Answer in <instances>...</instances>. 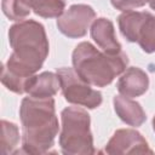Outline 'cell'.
<instances>
[{
    "mask_svg": "<svg viewBox=\"0 0 155 155\" xmlns=\"http://www.w3.org/2000/svg\"><path fill=\"white\" fill-rule=\"evenodd\" d=\"M113 103L116 115L125 124L133 127H139L145 122L147 115L144 109L138 102L133 101L132 98L117 94L114 97Z\"/></svg>",
    "mask_w": 155,
    "mask_h": 155,
    "instance_id": "obj_10",
    "label": "cell"
},
{
    "mask_svg": "<svg viewBox=\"0 0 155 155\" xmlns=\"http://www.w3.org/2000/svg\"><path fill=\"white\" fill-rule=\"evenodd\" d=\"M62 128L59 133L61 151L65 155L94 154L91 119L88 113L80 107H68L61 113Z\"/></svg>",
    "mask_w": 155,
    "mask_h": 155,
    "instance_id": "obj_4",
    "label": "cell"
},
{
    "mask_svg": "<svg viewBox=\"0 0 155 155\" xmlns=\"http://www.w3.org/2000/svg\"><path fill=\"white\" fill-rule=\"evenodd\" d=\"M153 130H154V132H155V116L153 117Z\"/></svg>",
    "mask_w": 155,
    "mask_h": 155,
    "instance_id": "obj_19",
    "label": "cell"
},
{
    "mask_svg": "<svg viewBox=\"0 0 155 155\" xmlns=\"http://www.w3.org/2000/svg\"><path fill=\"white\" fill-rule=\"evenodd\" d=\"M91 38L102 51L109 54H117L121 52V44L115 36L114 24L110 19L99 17L91 24Z\"/></svg>",
    "mask_w": 155,
    "mask_h": 155,
    "instance_id": "obj_9",
    "label": "cell"
},
{
    "mask_svg": "<svg viewBox=\"0 0 155 155\" xmlns=\"http://www.w3.org/2000/svg\"><path fill=\"white\" fill-rule=\"evenodd\" d=\"M94 17L96 12L90 5L75 4L57 18V28L63 35L70 39H79L86 35Z\"/></svg>",
    "mask_w": 155,
    "mask_h": 155,
    "instance_id": "obj_6",
    "label": "cell"
},
{
    "mask_svg": "<svg viewBox=\"0 0 155 155\" xmlns=\"http://www.w3.org/2000/svg\"><path fill=\"white\" fill-rule=\"evenodd\" d=\"M1 8L10 21H24L30 13V8L22 0H2Z\"/></svg>",
    "mask_w": 155,
    "mask_h": 155,
    "instance_id": "obj_16",
    "label": "cell"
},
{
    "mask_svg": "<svg viewBox=\"0 0 155 155\" xmlns=\"http://www.w3.org/2000/svg\"><path fill=\"white\" fill-rule=\"evenodd\" d=\"M22 122V149L27 154L47 153L58 134V119L54 99L24 97L19 107Z\"/></svg>",
    "mask_w": 155,
    "mask_h": 155,
    "instance_id": "obj_2",
    "label": "cell"
},
{
    "mask_svg": "<svg viewBox=\"0 0 155 155\" xmlns=\"http://www.w3.org/2000/svg\"><path fill=\"white\" fill-rule=\"evenodd\" d=\"M148 4H149V6H150V8L155 11V0H149Z\"/></svg>",
    "mask_w": 155,
    "mask_h": 155,
    "instance_id": "obj_18",
    "label": "cell"
},
{
    "mask_svg": "<svg viewBox=\"0 0 155 155\" xmlns=\"http://www.w3.org/2000/svg\"><path fill=\"white\" fill-rule=\"evenodd\" d=\"M71 62L74 70L84 81L92 86L105 87L126 70L128 58L122 51L109 54L99 51L91 42L82 41L75 46Z\"/></svg>",
    "mask_w": 155,
    "mask_h": 155,
    "instance_id": "obj_3",
    "label": "cell"
},
{
    "mask_svg": "<svg viewBox=\"0 0 155 155\" xmlns=\"http://www.w3.org/2000/svg\"><path fill=\"white\" fill-rule=\"evenodd\" d=\"M116 87L121 96L128 98H136L144 94L148 91L149 76L140 68L130 67L120 75Z\"/></svg>",
    "mask_w": 155,
    "mask_h": 155,
    "instance_id": "obj_8",
    "label": "cell"
},
{
    "mask_svg": "<svg viewBox=\"0 0 155 155\" xmlns=\"http://www.w3.org/2000/svg\"><path fill=\"white\" fill-rule=\"evenodd\" d=\"M19 130L13 122L1 120V153L4 155L13 154L19 143Z\"/></svg>",
    "mask_w": 155,
    "mask_h": 155,
    "instance_id": "obj_14",
    "label": "cell"
},
{
    "mask_svg": "<svg viewBox=\"0 0 155 155\" xmlns=\"http://www.w3.org/2000/svg\"><path fill=\"white\" fill-rule=\"evenodd\" d=\"M57 74L61 82V90L68 103L81 105L87 109H94L102 104V93L91 87L74 70V68H59Z\"/></svg>",
    "mask_w": 155,
    "mask_h": 155,
    "instance_id": "obj_5",
    "label": "cell"
},
{
    "mask_svg": "<svg viewBox=\"0 0 155 155\" xmlns=\"http://www.w3.org/2000/svg\"><path fill=\"white\" fill-rule=\"evenodd\" d=\"M105 153L115 154H154L147 139L136 130L121 128L114 132L105 145Z\"/></svg>",
    "mask_w": 155,
    "mask_h": 155,
    "instance_id": "obj_7",
    "label": "cell"
},
{
    "mask_svg": "<svg viewBox=\"0 0 155 155\" xmlns=\"http://www.w3.org/2000/svg\"><path fill=\"white\" fill-rule=\"evenodd\" d=\"M42 18H58L65 10V0H22Z\"/></svg>",
    "mask_w": 155,
    "mask_h": 155,
    "instance_id": "obj_13",
    "label": "cell"
},
{
    "mask_svg": "<svg viewBox=\"0 0 155 155\" xmlns=\"http://www.w3.org/2000/svg\"><path fill=\"white\" fill-rule=\"evenodd\" d=\"M149 12L126 11L117 17V24L122 36L130 42H137L139 29Z\"/></svg>",
    "mask_w": 155,
    "mask_h": 155,
    "instance_id": "obj_12",
    "label": "cell"
},
{
    "mask_svg": "<svg viewBox=\"0 0 155 155\" xmlns=\"http://www.w3.org/2000/svg\"><path fill=\"white\" fill-rule=\"evenodd\" d=\"M137 42L144 52H155V16H153L151 13L148 15L140 27Z\"/></svg>",
    "mask_w": 155,
    "mask_h": 155,
    "instance_id": "obj_15",
    "label": "cell"
},
{
    "mask_svg": "<svg viewBox=\"0 0 155 155\" xmlns=\"http://www.w3.org/2000/svg\"><path fill=\"white\" fill-rule=\"evenodd\" d=\"M148 1L149 0H110L113 7L122 12L132 11L138 7H143L145 4H148Z\"/></svg>",
    "mask_w": 155,
    "mask_h": 155,
    "instance_id": "obj_17",
    "label": "cell"
},
{
    "mask_svg": "<svg viewBox=\"0 0 155 155\" xmlns=\"http://www.w3.org/2000/svg\"><path fill=\"white\" fill-rule=\"evenodd\" d=\"M61 90V82L57 73L44 71L34 75L27 90L28 96L36 98H52Z\"/></svg>",
    "mask_w": 155,
    "mask_h": 155,
    "instance_id": "obj_11",
    "label": "cell"
},
{
    "mask_svg": "<svg viewBox=\"0 0 155 155\" xmlns=\"http://www.w3.org/2000/svg\"><path fill=\"white\" fill-rule=\"evenodd\" d=\"M8 42L12 53L4 67L23 78L35 75L42 67L50 51L44 25L34 19L21 21L10 27Z\"/></svg>",
    "mask_w": 155,
    "mask_h": 155,
    "instance_id": "obj_1",
    "label": "cell"
}]
</instances>
